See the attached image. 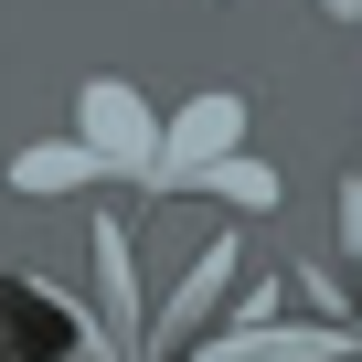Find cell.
Listing matches in <instances>:
<instances>
[{
	"mask_svg": "<svg viewBox=\"0 0 362 362\" xmlns=\"http://www.w3.org/2000/svg\"><path fill=\"white\" fill-rule=\"evenodd\" d=\"M192 192H214V203H235V214H277V203H288V181H277L256 149H224V160L192 181Z\"/></svg>",
	"mask_w": 362,
	"mask_h": 362,
	"instance_id": "8",
	"label": "cell"
},
{
	"mask_svg": "<svg viewBox=\"0 0 362 362\" xmlns=\"http://www.w3.org/2000/svg\"><path fill=\"white\" fill-rule=\"evenodd\" d=\"M0 362H107V351H96V330H86L64 298L0 277Z\"/></svg>",
	"mask_w": 362,
	"mask_h": 362,
	"instance_id": "3",
	"label": "cell"
},
{
	"mask_svg": "<svg viewBox=\"0 0 362 362\" xmlns=\"http://www.w3.org/2000/svg\"><path fill=\"white\" fill-rule=\"evenodd\" d=\"M341 245H351V267H362V170L341 181Z\"/></svg>",
	"mask_w": 362,
	"mask_h": 362,
	"instance_id": "9",
	"label": "cell"
},
{
	"mask_svg": "<svg viewBox=\"0 0 362 362\" xmlns=\"http://www.w3.org/2000/svg\"><path fill=\"white\" fill-rule=\"evenodd\" d=\"M96 181H107V170H96V149H86L75 128H64V139L11 149V192H33V203H43V192H96Z\"/></svg>",
	"mask_w": 362,
	"mask_h": 362,
	"instance_id": "7",
	"label": "cell"
},
{
	"mask_svg": "<svg viewBox=\"0 0 362 362\" xmlns=\"http://www.w3.org/2000/svg\"><path fill=\"white\" fill-rule=\"evenodd\" d=\"M235 256H245L235 235H214V245L192 256V277H181V288H170V298H160V309L139 320V362H170L181 341H192V330H203V320L224 309V288H235Z\"/></svg>",
	"mask_w": 362,
	"mask_h": 362,
	"instance_id": "4",
	"label": "cell"
},
{
	"mask_svg": "<svg viewBox=\"0 0 362 362\" xmlns=\"http://www.w3.org/2000/svg\"><path fill=\"white\" fill-rule=\"evenodd\" d=\"M351 351V330L341 320H235V330H214V341H192L181 362H341Z\"/></svg>",
	"mask_w": 362,
	"mask_h": 362,
	"instance_id": "5",
	"label": "cell"
},
{
	"mask_svg": "<svg viewBox=\"0 0 362 362\" xmlns=\"http://www.w3.org/2000/svg\"><path fill=\"white\" fill-rule=\"evenodd\" d=\"M320 11H330V22H362V0H320Z\"/></svg>",
	"mask_w": 362,
	"mask_h": 362,
	"instance_id": "10",
	"label": "cell"
},
{
	"mask_svg": "<svg viewBox=\"0 0 362 362\" xmlns=\"http://www.w3.org/2000/svg\"><path fill=\"white\" fill-rule=\"evenodd\" d=\"M75 139L96 149L107 181L139 192V170H149V149H160V107H149L128 75H86V86H75Z\"/></svg>",
	"mask_w": 362,
	"mask_h": 362,
	"instance_id": "2",
	"label": "cell"
},
{
	"mask_svg": "<svg viewBox=\"0 0 362 362\" xmlns=\"http://www.w3.org/2000/svg\"><path fill=\"white\" fill-rule=\"evenodd\" d=\"M224 149H245V96H235V86H203L192 107L160 117V149H149V170H139V192H149V203H181Z\"/></svg>",
	"mask_w": 362,
	"mask_h": 362,
	"instance_id": "1",
	"label": "cell"
},
{
	"mask_svg": "<svg viewBox=\"0 0 362 362\" xmlns=\"http://www.w3.org/2000/svg\"><path fill=\"white\" fill-rule=\"evenodd\" d=\"M96 288H107L96 351H107V362H139V267H128V224H117V214H96Z\"/></svg>",
	"mask_w": 362,
	"mask_h": 362,
	"instance_id": "6",
	"label": "cell"
},
{
	"mask_svg": "<svg viewBox=\"0 0 362 362\" xmlns=\"http://www.w3.org/2000/svg\"><path fill=\"white\" fill-rule=\"evenodd\" d=\"M341 362H362V330H351V351H341Z\"/></svg>",
	"mask_w": 362,
	"mask_h": 362,
	"instance_id": "11",
	"label": "cell"
}]
</instances>
